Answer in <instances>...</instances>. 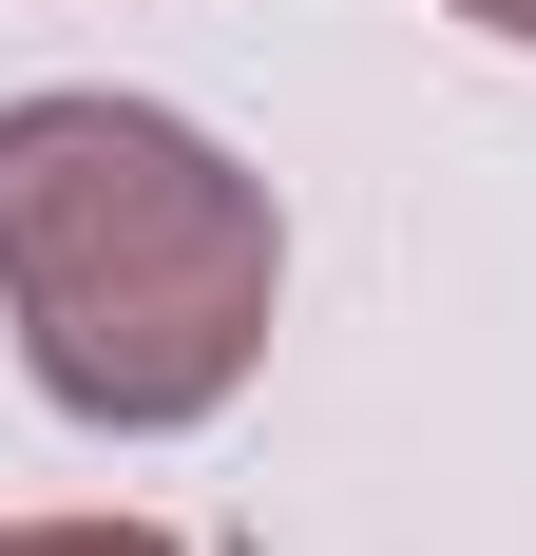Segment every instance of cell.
<instances>
[{"label":"cell","instance_id":"6da1fadb","mask_svg":"<svg viewBox=\"0 0 536 556\" xmlns=\"http://www.w3.org/2000/svg\"><path fill=\"white\" fill-rule=\"evenodd\" d=\"M0 327L58 422L192 442L288 327V212L173 97H0Z\"/></svg>","mask_w":536,"mask_h":556},{"label":"cell","instance_id":"3957f363","mask_svg":"<svg viewBox=\"0 0 536 556\" xmlns=\"http://www.w3.org/2000/svg\"><path fill=\"white\" fill-rule=\"evenodd\" d=\"M460 20H480V39H518V58H536V0H460Z\"/></svg>","mask_w":536,"mask_h":556},{"label":"cell","instance_id":"7a4b0ae2","mask_svg":"<svg viewBox=\"0 0 536 556\" xmlns=\"http://www.w3.org/2000/svg\"><path fill=\"white\" fill-rule=\"evenodd\" d=\"M0 556H192L173 518H0Z\"/></svg>","mask_w":536,"mask_h":556}]
</instances>
